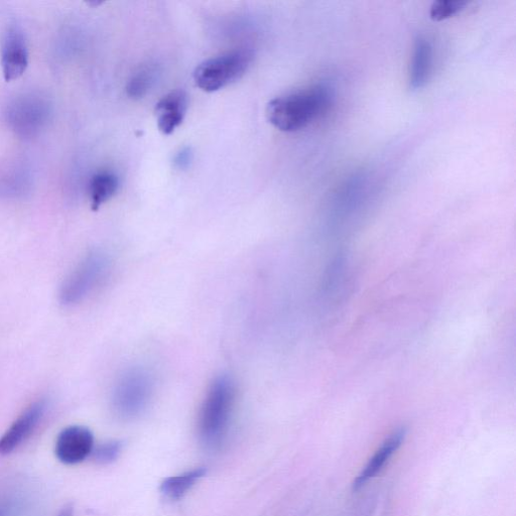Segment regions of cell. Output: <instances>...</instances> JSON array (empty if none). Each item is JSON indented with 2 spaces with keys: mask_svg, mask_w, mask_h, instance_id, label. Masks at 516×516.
Masks as SVG:
<instances>
[{
  "mask_svg": "<svg viewBox=\"0 0 516 516\" xmlns=\"http://www.w3.org/2000/svg\"><path fill=\"white\" fill-rule=\"evenodd\" d=\"M334 99L333 89L326 84L291 92L277 97L267 106V117L284 133H296L323 115Z\"/></svg>",
  "mask_w": 516,
  "mask_h": 516,
  "instance_id": "cell-1",
  "label": "cell"
},
{
  "mask_svg": "<svg viewBox=\"0 0 516 516\" xmlns=\"http://www.w3.org/2000/svg\"><path fill=\"white\" fill-rule=\"evenodd\" d=\"M235 384L228 375L218 376L210 385L199 417V436L202 444L218 449L227 436L234 404Z\"/></svg>",
  "mask_w": 516,
  "mask_h": 516,
  "instance_id": "cell-2",
  "label": "cell"
},
{
  "mask_svg": "<svg viewBox=\"0 0 516 516\" xmlns=\"http://www.w3.org/2000/svg\"><path fill=\"white\" fill-rule=\"evenodd\" d=\"M153 393L154 380L146 369L138 367L128 370L115 384L113 409L123 419H135L148 408Z\"/></svg>",
  "mask_w": 516,
  "mask_h": 516,
  "instance_id": "cell-3",
  "label": "cell"
},
{
  "mask_svg": "<svg viewBox=\"0 0 516 516\" xmlns=\"http://www.w3.org/2000/svg\"><path fill=\"white\" fill-rule=\"evenodd\" d=\"M249 50L238 49L201 63L194 72V82L201 90L212 93L239 80L252 63Z\"/></svg>",
  "mask_w": 516,
  "mask_h": 516,
  "instance_id": "cell-4",
  "label": "cell"
},
{
  "mask_svg": "<svg viewBox=\"0 0 516 516\" xmlns=\"http://www.w3.org/2000/svg\"><path fill=\"white\" fill-rule=\"evenodd\" d=\"M108 269L107 255L101 250L90 251L62 284L60 303L72 307L83 302L101 284Z\"/></svg>",
  "mask_w": 516,
  "mask_h": 516,
  "instance_id": "cell-5",
  "label": "cell"
},
{
  "mask_svg": "<svg viewBox=\"0 0 516 516\" xmlns=\"http://www.w3.org/2000/svg\"><path fill=\"white\" fill-rule=\"evenodd\" d=\"M94 449V437L85 427L72 426L64 429L56 441L55 453L58 460L67 465L83 462Z\"/></svg>",
  "mask_w": 516,
  "mask_h": 516,
  "instance_id": "cell-6",
  "label": "cell"
},
{
  "mask_svg": "<svg viewBox=\"0 0 516 516\" xmlns=\"http://www.w3.org/2000/svg\"><path fill=\"white\" fill-rule=\"evenodd\" d=\"M29 66V49L24 32L16 26L11 27L4 39L2 67L6 82L21 78Z\"/></svg>",
  "mask_w": 516,
  "mask_h": 516,
  "instance_id": "cell-7",
  "label": "cell"
},
{
  "mask_svg": "<svg viewBox=\"0 0 516 516\" xmlns=\"http://www.w3.org/2000/svg\"><path fill=\"white\" fill-rule=\"evenodd\" d=\"M46 409L47 403L43 400L32 404L0 438V454H10L26 441L41 422Z\"/></svg>",
  "mask_w": 516,
  "mask_h": 516,
  "instance_id": "cell-8",
  "label": "cell"
},
{
  "mask_svg": "<svg viewBox=\"0 0 516 516\" xmlns=\"http://www.w3.org/2000/svg\"><path fill=\"white\" fill-rule=\"evenodd\" d=\"M407 436V430L401 428L387 438L373 457L368 461L364 469L360 472L352 484V489L357 491L366 485L371 479L380 473L387 463L403 445Z\"/></svg>",
  "mask_w": 516,
  "mask_h": 516,
  "instance_id": "cell-9",
  "label": "cell"
},
{
  "mask_svg": "<svg viewBox=\"0 0 516 516\" xmlns=\"http://www.w3.org/2000/svg\"><path fill=\"white\" fill-rule=\"evenodd\" d=\"M188 109V96L178 89L164 96L156 105V116L160 132L172 135L183 123Z\"/></svg>",
  "mask_w": 516,
  "mask_h": 516,
  "instance_id": "cell-10",
  "label": "cell"
},
{
  "mask_svg": "<svg viewBox=\"0 0 516 516\" xmlns=\"http://www.w3.org/2000/svg\"><path fill=\"white\" fill-rule=\"evenodd\" d=\"M47 111L43 102L25 99L14 105L10 112V122L19 134L32 135L43 125Z\"/></svg>",
  "mask_w": 516,
  "mask_h": 516,
  "instance_id": "cell-11",
  "label": "cell"
},
{
  "mask_svg": "<svg viewBox=\"0 0 516 516\" xmlns=\"http://www.w3.org/2000/svg\"><path fill=\"white\" fill-rule=\"evenodd\" d=\"M434 62L431 42L424 36L415 40L410 68V86L413 90L424 88L430 80Z\"/></svg>",
  "mask_w": 516,
  "mask_h": 516,
  "instance_id": "cell-12",
  "label": "cell"
},
{
  "mask_svg": "<svg viewBox=\"0 0 516 516\" xmlns=\"http://www.w3.org/2000/svg\"><path fill=\"white\" fill-rule=\"evenodd\" d=\"M119 181L115 174L102 171L95 174L89 184V194L92 210L97 211L108 202L117 192Z\"/></svg>",
  "mask_w": 516,
  "mask_h": 516,
  "instance_id": "cell-13",
  "label": "cell"
},
{
  "mask_svg": "<svg viewBox=\"0 0 516 516\" xmlns=\"http://www.w3.org/2000/svg\"><path fill=\"white\" fill-rule=\"evenodd\" d=\"M207 473L205 468H197L178 476H172L164 480L161 491L168 498L180 499Z\"/></svg>",
  "mask_w": 516,
  "mask_h": 516,
  "instance_id": "cell-14",
  "label": "cell"
},
{
  "mask_svg": "<svg viewBox=\"0 0 516 516\" xmlns=\"http://www.w3.org/2000/svg\"><path fill=\"white\" fill-rule=\"evenodd\" d=\"M156 79V68L146 67L142 69L129 80L126 87L127 95L133 99L143 98L154 86Z\"/></svg>",
  "mask_w": 516,
  "mask_h": 516,
  "instance_id": "cell-15",
  "label": "cell"
},
{
  "mask_svg": "<svg viewBox=\"0 0 516 516\" xmlns=\"http://www.w3.org/2000/svg\"><path fill=\"white\" fill-rule=\"evenodd\" d=\"M468 6L463 0H438L430 9V18L434 22H442L458 15Z\"/></svg>",
  "mask_w": 516,
  "mask_h": 516,
  "instance_id": "cell-16",
  "label": "cell"
},
{
  "mask_svg": "<svg viewBox=\"0 0 516 516\" xmlns=\"http://www.w3.org/2000/svg\"><path fill=\"white\" fill-rule=\"evenodd\" d=\"M122 445L117 441L103 443L93 449L92 455L95 461L101 464L114 462L120 455Z\"/></svg>",
  "mask_w": 516,
  "mask_h": 516,
  "instance_id": "cell-17",
  "label": "cell"
},
{
  "mask_svg": "<svg viewBox=\"0 0 516 516\" xmlns=\"http://www.w3.org/2000/svg\"><path fill=\"white\" fill-rule=\"evenodd\" d=\"M192 160V154L189 149L181 150L175 157V166L180 169H185L189 166Z\"/></svg>",
  "mask_w": 516,
  "mask_h": 516,
  "instance_id": "cell-18",
  "label": "cell"
},
{
  "mask_svg": "<svg viewBox=\"0 0 516 516\" xmlns=\"http://www.w3.org/2000/svg\"><path fill=\"white\" fill-rule=\"evenodd\" d=\"M59 516H73V509L72 507L68 506L62 510V512L59 514Z\"/></svg>",
  "mask_w": 516,
  "mask_h": 516,
  "instance_id": "cell-19",
  "label": "cell"
}]
</instances>
